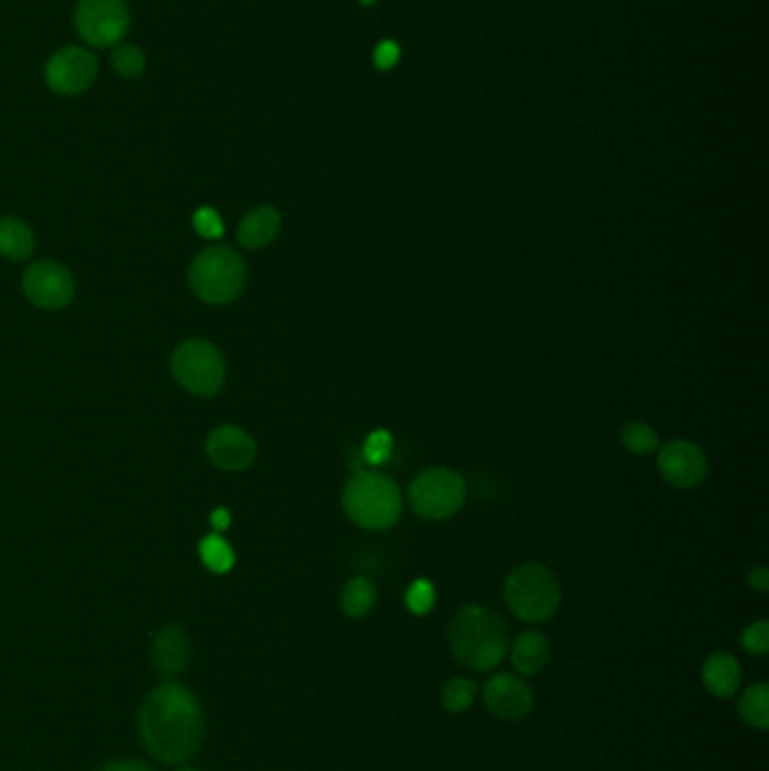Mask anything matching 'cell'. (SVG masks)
I'll use <instances>...</instances> for the list:
<instances>
[{"mask_svg": "<svg viewBox=\"0 0 769 771\" xmlns=\"http://www.w3.org/2000/svg\"><path fill=\"white\" fill-rule=\"evenodd\" d=\"M140 735L147 751L168 764H181L197 754L203 739V711L190 691L163 684L140 708Z\"/></svg>", "mask_w": 769, "mask_h": 771, "instance_id": "cell-1", "label": "cell"}, {"mask_svg": "<svg viewBox=\"0 0 769 771\" xmlns=\"http://www.w3.org/2000/svg\"><path fill=\"white\" fill-rule=\"evenodd\" d=\"M449 647L458 663L470 670H495L510 647L508 625L501 615L483 605L460 609L449 625Z\"/></svg>", "mask_w": 769, "mask_h": 771, "instance_id": "cell-2", "label": "cell"}, {"mask_svg": "<svg viewBox=\"0 0 769 771\" xmlns=\"http://www.w3.org/2000/svg\"><path fill=\"white\" fill-rule=\"evenodd\" d=\"M344 510L365 531H386L402 514V495L380 472H357L344 489Z\"/></svg>", "mask_w": 769, "mask_h": 771, "instance_id": "cell-3", "label": "cell"}, {"mask_svg": "<svg viewBox=\"0 0 769 771\" xmlns=\"http://www.w3.org/2000/svg\"><path fill=\"white\" fill-rule=\"evenodd\" d=\"M504 600L517 619L526 623H544L562 602L560 582L544 564H521L506 580Z\"/></svg>", "mask_w": 769, "mask_h": 771, "instance_id": "cell-4", "label": "cell"}, {"mask_svg": "<svg viewBox=\"0 0 769 771\" xmlns=\"http://www.w3.org/2000/svg\"><path fill=\"white\" fill-rule=\"evenodd\" d=\"M246 262L228 246H210L190 266V287L208 304H228L246 287Z\"/></svg>", "mask_w": 769, "mask_h": 771, "instance_id": "cell-5", "label": "cell"}, {"mask_svg": "<svg viewBox=\"0 0 769 771\" xmlns=\"http://www.w3.org/2000/svg\"><path fill=\"white\" fill-rule=\"evenodd\" d=\"M172 373L186 390L212 397L226 382V361L218 346L203 338H188L172 355Z\"/></svg>", "mask_w": 769, "mask_h": 771, "instance_id": "cell-6", "label": "cell"}, {"mask_svg": "<svg viewBox=\"0 0 769 771\" xmlns=\"http://www.w3.org/2000/svg\"><path fill=\"white\" fill-rule=\"evenodd\" d=\"M468 497L466 478L449 468H432L420 472L411 487L409 501L418 517L422 519H449L463 508Z\"/></svg>", "mask_w": 769, "mask_h": 771, "instance_id": "cell-7", "label": "cell"}, {"mask_svg": "<svg viewBox=\"0 0 769 771\" xmlns=\"http://www.w3.org/2000/svg\"><path fill=\"white\" fill-rule=\"evenodd\" d=\"M73 21L77 35L90 48H113L132 27L125 0H79Z\"/></svg>", "mask_w": 769, "mask_h": 771, "instance_id": "cell-8", "label": "cell"}, {"mask_svg": "<svg viewBox=\"0 0 769 771\" xmlns=\"http://www.w3.org/2000/svg\"><path fill=\"white\" fill-rule=\"evenodd\" d=\"M100 75L98 57L79 46L57 50L46 64V84L59 96H79Z\"/></svg>", "mask_w": 769, "mask_h": 771, "instance_id": "cell-9", "label": "cell"}, {"mask_svg": "<svg viewBox=\"0 0 769 771\" xmlns=\"http://www.w3.org/2000/svg\"><path fill=\"white\" fill-rule=\"evenodd\" d=\"M23 294L41 310H61L75 298V277L66 266L44 260L25 271Z\"/></svg>", "mask_w": 769, "mask_h": 771, "instance_id": "cell-10", "label": "cell"}, {"mask_svg": "<svg viewBox=\"0 0 769 771\" xmlns=\"http://www.w3.org/2000/svg\"><path fill=\"white\" fill-rule=\"evenodd\" d=\"M657 468L666 483L680 489H691L704 483L709 474V460L691 440H670L661 447Z\"/></svg>", "mask_w": 769, "mask_h": 771, "instance_id": "cell-11", "label": "cell"}, {"mask_svg": "<svg viewBox=\"0 0 769 771\" xmlns=\"http://www.w3.org/2000/svg\"><path fill=\"white\" fill-rule=\"evenodd\" d=\"M483 701L492 716H497L506 722H517L524 720L533 711L535 697L531 686L521 680V676L512 672H501L492 676L485 684Z\"/></svg>", "mask_w": 769, "mask_h": 771, "instance_id": "cell-12", "label": "cell"}, {"mask_svg": "<svg viewBox=\"0 0 769 771\" xmlns=\"http://www.w3.org/2000/svg\"><path fill=\"white\" fill-rule=\"evenodd\" d=\"M206 453L212 465H218L220 470L239 472L253 465L258 456V445L244 428L224 424L214 428L208 436Z\"/></svg>", "mask_w": 769, "mask_h": 771, "instance_id": "cell-13", "label": "cell"}, {"mask_svg": "<svg viewBox=\"0 0 769 771\" xmlns=\"http://www.w3.org/2000/svg\"><path fill=\"white\" fill-rule=\"evenodd\" d=\"M151 661L163 680H174L190 661V641L181 627H163L151 643Z\"/></svg>", "mask_w": 769, "mask_h": 771, "instance_id": "cell-14", "label": "cell"}, {"mask_svg": "<svg viewBox=\"0 0 769 771\" xmlns=\"http://www.w3.org/2000/svg\"><path fill=\"white\" fill-rule=\"evenodd\" d=\"M283 226L281 212L271 206H260L251 210L246 217L239 222L237 228V241L244 249H264L275 237H278Z\"/></svg>", "mask_w": 769, "mask_h": 771, "instance_id": "cell-15", "label": "cell"}, {"mask_svg": "<svg viewBox=\"0 0 769 771\" xmlns=\"http://www.w3.org/2000/svg\"><path fill=\"white\" fill-rule=\"evenodd\" d=\"M702 682H704L706 691H709L714 697H720V699L733 697L743 682L741 663H737V659L729 652H716L704 661Z\"/></svg>", "mask_w": 769, "mask_h": 771, "instance_id": "cell-16", "label": "cell"}, {"mask_svg": "<svg viewBox=\"0 0 769 771\" xmlns=\"http://www.w3.org/2000/svg\"><path fill=\"white\" fill-rule=\"evenodd\" d=\"M550 659L548 638L539 630H526L512 643V666L521 676H533L544 670Z\"/></svg>", "mask_w": 769, "mask_h": 771, "instance_id": "cell-17", "label": "cell"}, {"mask_svg": "<svg viewBox=\"0 0 769 771\" xmlns=\"http://www.w3.org/2000/svg\"><path fill=\"white\" fill-rule=\"evenodd\" d=\"M35 251V235L16 217H0V256L8 260H25Z\"/></svg>", "mask_w": 769, "mask_h": 771, "instance_id": "cell-18", "label": "cell"}, {"mask_svg": "<svg viewBox=\"0 0 769 771\" xmlns=\"http://www.w3.org/2000/svg\"><path fill=\"white\" fill-rule=\"evenodd\" d=\"M377 602V587L368 577H352L342 592V609L348 619H363Z\"/></svg>", "mask_w": 769, "mask_h": 771, "instance_id": "cell-19", "label": "cell"}, {"mask_svg": "<svg viewBox=\"0 0 769 771\" xmlns=\"http://www.w3.org/2000/svg\"><path fill=\"white\" fill-rule=\"evenodd\" d=\"M737 713L741 718L752 724L754 729L765 731L769 726V688L767 684L758 682L749 686L737 701Z\"/></svg>", "mask_w": 769, "mask_h": 771, "instance_id": "cell-20", "label": "cell"}, {"mask_svg": "<svg viewBox=\"0 0 769 771\" xmlns=\"http://www.w3.org/2000/svg\"><path fill=\"white\" fill-rule=\"evenodd\" d=\"M199 555L201 562L212 571V573H228L235 564V552L226 539L220 535H208L199 544Z\"/></svg>", "mask_w": 769, "mask_h": 771, "instance_id": "cell-21", "label": "cell"}, {"mask_svg": "<svg viewBox=\"0 0 769 771\" xmlns=\"http://www.w3.org/2000/svg\"><path fill=\"white\" fill-rule=\"evenodd\" d=\"M111 66H113V71L120 77L136 79V77H140L145 73L147 59H145V54H142V50L138 46H134V43H117L111 50Z\"/></svg>", "mask_w": 769, "mask_h": 771, "instance_id": "cell-22", "label": "cell"}, {"mask_svg": "<svg viewBox=\"0 0 769 771\" xmlns=\"http://www.w3.org/2000/svg\"><path fill=\"white\" fill-rule=\"evenodd\" d=\"M474 699H476V684L472 680H463V676L445 684L441 693V704L449 713L468 711V708L474 704Z\"/></svg>", "mask_w": 769, "mask_h": 771, "instance_id": "cell-23", "label": "cell"}, {"mask_svg": "<svg viewBox=\"0 0 769 771\" xmlns=\"http://www.w3.org/2000/svg\"><path fill=\"white\" fill-rule=\"evenodd\" d=\"M621 443L638 456H648L659 447V436L655 434V428L645 422H630L621 431Z\"/></svg>", "mask_w": 769, "mask_h": 771, "instance_id": "cell-24", "label": "cell"}, {"mask_svg": "<svg viewBox=\"0 0 769 771\" xmlns=\"http://www.w3.org/2000/svg\"><path fill=\"white\" fill-rule=\"evenodd\" d=\"M405 602H407V607H409L411 613H415V615H426L429 611L434 609V605H436V589H434V584L429 582V580H424V577L415 580V582L411 584V587L407 589Z\"/></svg>", "mask_w": 769, "mask_h": 771, "instance_id": "cell-25", "label": "cell"}, {"mask_svg": "<svg viewBox=\"0 0 769 771\" xmlns=\"http://www.w3.org/2000/svg\"><path fill=\"white\" fill-rule=\"evenodd\" d=\"M361 453H363L368 465H382V462H386L393 453V436L384 428L373 431V434L365 438Z\"/></svg>", "mask_w": 769, "mask_h": 771, "instance_id": "cell-26", "label": "cell"}, {"mask_svg": "<svg viewBox=\"0 0 769 771\" xmlns=\"http://www.w3.org/2000/svg\"><path fill=\"white\" fill-rule=\"evenodd\" d=\"M741 641H743V647H745V650H747L749 655H754V657L767 655V650H769V623H767V621L752 623V625L743 632Z\"/></svg>", "mask_w": 769, "mask_h": 771, "instance_id": "cell-27", "label": "cell"}, {"mask_svg": "<svg viewBox=\"0 0 769 771\" xmlns=\"http://www.w3.org/2000/svg\"><path fill=\"white\" fill-rule=\"evenodd\" d=\"M193 224H195V231L206 239H218L224 235V222L220 217V212L212 210V208H199L195 212Z\"/></svg>", "mask_w": 769, "mask_h": 771, "instance_id": "cell-28", "label": "cell"}, {"mask_svg": "<svg viewBox=\"0 0 769 771\" xmlns=\"http://www.w3.org/2000/svg\"><path fill=\"white\" fill-rule=\"evenodd\" d=\"M399 61V48L395 41H382L375 50V64L382 71H390Z\"/></svg>", "mask_w": 769, "mask_h": 771, "instance_id": "cell-29", "label": "cell"}, {"mask_svg": "<svg viewBox=\"0 0 769 771\" xmlns=\"http://www.w3.org/2000/svg\"><path fill=\"white\" fill-rule=\"evenodd\" d=\"M749 584L758 592H769V571L765 567H756L749 573Z\"/></svg>", "mask_w": 769, "mask_h": 771, "instance_id": "cell-30", "label": "cell"}, {"mask_svg": "<svg viewBox=\"0 0 769 771\" xmlns=\"http://www.w3.org/2000/svg\"><path fill=\"white\" fill-rule=\"evenodd\" d=\"M100 771H151L147 764L142 762H132V760H120V762H111L107 767H102Z\"/></svg>", "mask_w": 769, "mask_h": 771, "instance_id": "cell-31", "label": "cell"}, {"mask_svg": "<svg viewBox=\"0 0 769 771\" xmlns=\"http://www.w3.org/2000/svg\"><path fill=\"white\" fill-rule=\"evenodd\" d=\"M210 523H212V528L214 531H226L231 526V514L226 508H218L212 512L210 517Z\"/></svg>", "mask_w": 769, "mask_h": 771, "instance_id": "cell-32", "label": "cell"}, {"mask_svg": "<svg viewBox=\"0 0 769 771\" xmlns=\"http://www.w3.org/2000/svg\"><path fill=\"white\" fill-rule=\"evenodd\" d=\"M363 5H375V0H361Z\"/></svg>", "mask_w": 769, "mask_h": 771, "instance_id": "cell-33", "label": "cell"}, {"mask_svg": "<svg viewBox=\"0 0 769 771\" xmlns=\"http://www.w3.org/2000/svg\"><path fill=\"white\" fill-rule=\"evenodd\" d=\"M178 771H195V769H190V767H183V769H178Z\"/></svg>", "mask_w": 769, "mask_h": 771, "instance_id": "cell-34", "label": "cell"}]
</instances>
